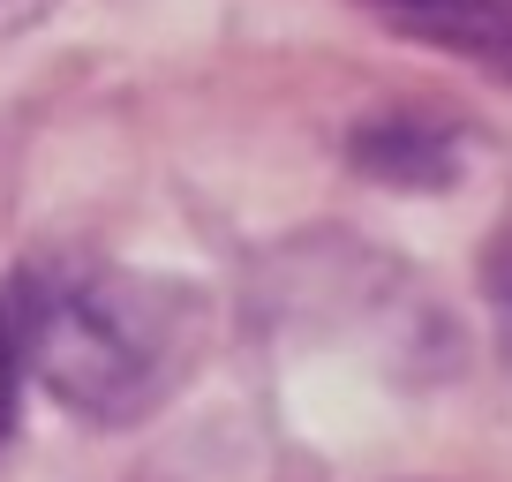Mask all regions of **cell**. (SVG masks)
Wrapping results in <instances>:
<instances>
[{"mask_svg":"<svg viewBox=\"0 0 512 482\" xmlns=\"http://www.w3.org/2000/svg\"><path fill=\"white\" fill-rule=\"evenodd\" d=\"M482 302H490V324H497V339H505V354H512V204H505V219L490 226V249H482Z\"/></svg>","mask_w":512,"mask_h":482,"instance_id":"cell-4","label":"cell"},{"mask_svg":"<svg viewBox=\"0 0 512 482\" xmlns=\"http://www.w3.org/2000/svg\"><path fill=\"white\" fill-rule=\"evenodd\" d=\"M369 8H384V0H369Z\"/></svg>","mask_w":512,"mask_h":482,"instance_id":"cell-7","label":"cell"},{"mask_svg":"<svg viewBox=\"0 0 512 482\" xmlns=\"http://www.w3.org/2000/svg\"><path fill=\"white\" fill-rule=\"evenodd\" d=\"M400 38H422L437 53H460L490 83L512 91V0H384L377 8Z\"/></svg>","mask_w":512,"mask_h":482,"instance_id":"cell-2","label":"cell"},{"mask_svg":"<svg viewBox=\"0 0 512 482\" xmlns=\"http://www.w3.org/2000/svg\"><path fill=\"white\" fill-rule=\"evenodd\" d=\"M46 16V0H0V31H16V23Z\"/></svg>","mask_w":512,"mask_h":482,"instance_id":"cell-6","label":"cell"},{"mask_svg":"<svg viewBox=\"0 0 512 482\" xmlns=\"http://www.w3.org/2000/svg\"><path fill=\"white\" fill-rule=\"evenodd\" d=\"M16 400H23V362H16V347H8V332H0V437L16 422Z\"/></svg>","mask_w":512,"mask_h":482,"instance_id":"cell-5","label":"cell"},{"mask_svg":"<svg viewBox=\"0 0 512 482\" xmlns=\"http://www.w3.org/2000/svg\"><path fill=\"white\" fill-rule=\"evenodd\" d=\"M0 332L23 377L98 430L159 415L204 362L211 309L174 279L113 264H23L0 287Z\"/></svg>","mask_w":512,"mask_h":482,"instance_id":"cell-1","label":"cell"},{"mask_svg":"<svg viewBox=\"0 0 512 482\" xmlns=\"http://www.w3.org/2000/svg\"><path fill=\"white\" fill-rule=\"evenodd\" d=\"M347 151L384 189H445L460 166V129L437 113H369Z\"/></svg>","mask_w":512,"mask_h":482,"instance_id":"cell-3","label":"cell"}]
</instances>
